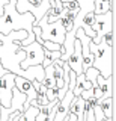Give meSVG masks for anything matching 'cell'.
Returning a JSON list of instances; mask_svg holds the SVG:
<instances>
[{"mask_svg":"<svg viewBox=\"0 0 116 121\" xmlns=\"http://www.w3.org/2000/svg\"><path fill=\"white\" fill-rule=\"evenodd\" d=\"M3 15H0V29L3 27V26H8L9 27L6 30V35L11 32V30H20L23 29L27 32V38H26L24 41H20V47H24V45L30 44L35 41V35H33L32 32V27L33 26H36V20L35 17L30 14V12H24L21 15L20 12H17L15 9V0H9L8 3H6L5 6H3Z\"/></svg>","mask_w":116,"mask_h":121,"instance_id":"cell-1","label":"cell"},{"mask_svg":"<svg viewBox=\"0 0 116 121\" xmlns=\"http://www.w3.org/2000/svg\"><path fill=\"white\" fill-rule=\"evenodd\" d=\"M113 48L115 45H108L104 38H101L98 44H93L91 41L89 52L93 55L92 67L98 70L103 77H110L113 74Z\"/></svg>","mask_w":116,"mask_h":121,"instance_id":"cell-2","label":"cell"},{"mask_svg":"<svg viewBox=\"0 0 116 121\" xmlns=\"http://www.w3.org/2000/svg\"><path fill=\"white\" fill-rule=\"evenodd\" d=\"M36 26L41 27V38H42V39L53 41V43H57V44H63L66 30L63 29V26L59 21L47 23V15L44 14L42 18L36 23Z\"/></svg>","mask_w":116,"mask_h":121,"instance_id":"cell-3","label":"cell"},{"mask_svg":"<svg viewBox=\"0 0 116 121\" xmlns=\"http://www.w3.org/2000/svg\"><path fill=\"white\" fill-rule=\"evenodd\" d=\"M92 30L96 35L93 44H98L101 41V38L106 35V33L113 32V11H108L106 14H95Z\"/></svg>","mask_w":116,"mask_h":121,"instance_id":"cell-4","label":"cell"},{"mask_svg":"<svg viewBox=\"0 0 116 121\" xmlns=\"http://www.w3.org/2000/svg\"><path fill=\"white\" fill-rule=\"evenodd\" d=\"M24 52H26V58L20 62V68L26 70L27 67L32 65H41L44 60V47L41 44H38L36 41L24 45Z\"/></svg>","mask_w":116,"mask_h":121,"instance_id":"cell-5","label":"cell"},{"mask_svg":"<svg viewBox=\"0 0 116 121\" xmlns=\"http://www.w3.org/2000/svg\"><path fill=\"white\" fill-rule=\"evenodd\" d=\"M15 74L8 71L6 74L0 76V104L3 108H11V98H12V88Z\"/></svg>","mask_w":116,"mask_h":121,"instance_id":"cell-6","label":"cell"},{"mask_svg":"<svg viewBox=\"0 0 116 121\" xmlns=\"http://www.w3.org/2000/svg\"><path fill=\"white\" fill-rule=\"evenodd\" d=\"M14 86H15L20 92H23L26 95V101L23 104V108L26 111V109L30 106V101L36 97L38 92L35 91V88H33L32 80H29V79H26V77H21V76H15V79H14Z\"/></svg>","mask_w":116,"mask_h":121,"instance_id":"cell-7","label":"cell"},{"mask_svg":"<svg viewBox=\"0 0 116 121\" xmlns=\"http://www.w3.org/2000/svg\"><path fill=\"white\" fill-rule=\"evenodd\" d=\"M66 64L77 76L83 73V68H81V44H80V39H77V38L74 41V50L68 58V60H66Z\"/></svg>","mask_w":116,"mask_h":121,"instance_id":"cell-8","label":"cell"},{"mask_svg":"<svg viewBox=\"0 0 116 121\" xmlns=\"http://www.w3.org/2000/svg\"><path fill=\"white\" fill-rule=\"evenodd\" d=\"M74 98V94L72 91H66L65 95H63L60 100L57 101V104H56V115H54V120L53 121H63L65 120V117L68 115L69 112V104H71V100Z\"/></svg>","mask_w":116,"mask_h":121,"instance_id":"cell-9","label":"cell"},{"mask_svg":"<svg viewBox=\"0 0 116 121\" xmlns=\"http://www.w3.org/2000/svg\"><path fill=\"white\" fill-rule=\"evenodd\" d=\"M96 85L103 92V97H115V91H113V74L110 77H103L101 74H98L96 77Z\"/></svg>","mask_w":116,"mask_h":121,"instance_id":"cell-10","label":"cell"},{"mask_svg":"<svg viewBox=\"0 0 116 121\" xmlns=\"http://www.w3.org/2000/svg\"><path fill=\"white\" fill-rule=\"evenodd\" d=\"M96 106L101 109L106 118H113V108H115V97H103L96 100Z\"/></svg>","mask_w":116,"mask_h":121,"instance_id":"cell-11","label":"cell"},{"mask_svg":"<svg viewBox=\"0 0 116 121\" xmlns=\"http://www.w3.org/2000/svg\"><path fill=\"white\" fill-rule=\"evenodd\" d=\"M69 112L76 113L77 121H84V98L74 97L69 104Z\"/></svg>","mask_w":116,"mask_h":121,"instance_id":"cell-12","label":"cell"},{"mask_svg":"<svg viewBox=\"0 0 116 121\" xmlns=\"http://www.w3.org/2000/svg\"><path fill=\"white\" fill-rule=\"evenodd\" d=\"M113 0H93V14H106L112 11Z\"/></svg>","mask_w":116,"mask_h":121,"instance_id":"cell-13","label":"cell"},{"mask_svg":"<svg viewBox=\"0 0 116 121\" xmlns=\"http://www.w3.org/2000/svg\"><path fill=\"white\" fill-rule=\"evenodd\" d=\"M60 56H62V50H54V52H51V50L44 48V60H42V64H41V65L45 68V67H48V65H51L54 60L60 59Z\"/></svg>","mask_w":116,"mask_h":121,"instance_id":"cell-14","label":"cell"},{"mask_svg":"<svg viewBox=\"0 0 116 121\" xmlns=\"http://www.w3.org/2000/svg\"><path fill=\"white\" fill-rule=\"evenodd\" d=\"M50 101H48V98L45 97V94H36V97L33 98L30 101V106H35V108H42V106H47Z\"/></svg>","mask_w":116,"mask_h":121,"instance_id":"cell-15","label":"cell"},{"mask_svg":"<svg viewBox=\"0 0 116 121\" xmlns=\"http://www.w3.org/2000/svg\"><path fill=\"white\" fill-rule=\"evenodd\" d=\"M38 112H39V108H35V106H29V108L24 111L26 121H35L36 115H38Z\"/></svg>","mask_w":116,"mask_h":121,"instance_id":"cell-16","label":"cell"},{"mask_svg":"<svg viewBox=\"0 0 116 121\" xmlns=\"http://www.w3.org/2000/svg\"><path fill=\"white\" fill-rule=\"evenodd\" d=\"M57 21L63 26V29H65L66 32H71V30H72L74 20H69V18H66V17H59V20H57Z\"/></svg>","mask_w":116,"mask_h":121,"instance_id":"cell-17","label":"cell"},{"mask_svg":"<svg viewBox=\"0 0 116 121\" xmlns=\"http://www.w3.org/2000/svg\"><path fill=\"white\" fill-rule=\"evenodd\" d=\"M63 8H66V9L69 11H80V6H78V2L77 0H69V2L66 3H62Z\"/></svg>","mask_w":116,"mask_h":121,"instance_id":"cell-18","label":"cell"},{"mask_svg":"<svg viewBox=\"0 0 116 121\" xmlns=\"http://www.w3.org/2000/svg\"><path fill=\"white\" fill-rule=\"evenodd\" d=\"M32 85H33V88H35V91L38 92L39 88H41V82H38V80H32Z\"/></svg>","mask_w":116,"mask_h":121,"instance_id":"cell-19","label":"cell"},{"mask_svg":"<svg viewBox=\"0 0 116 121\" xmlns=\"http://www.w3.org/2000/svg\"><path fill=\"white\" fill-rule=\"evenodd\" d=\"M91 88H93L92 83L89 82V80H84V82H83V89H91Z\"/></svg>","mask_w":116,"mask_h":121,"instance_id":"cell-20","label":"cell"},{"mask_svg":"<svg viewBox=\"0 0 116 121\" xmlns=\"http://www.w3.org/2000/svg\"><path fill=\"white\" fill-rule=\"evenodd\" d=\"M6 73H8V70H6V68H3L2 62H0V76H3V74H6Z\"/></svg>","mask_w":116,"mask_h":121,"instance_id":"cell-21","label":"cell"},{"mask_svg":"<svg viewBox=\"0 0 116 121\" xmlns=\"http://www.w3.org/2000/svg\"><path fill=\"white\" fill-rule=\"evenodd\" d=\"M101 121H113V118H106V117H104V118L101 120Z\"/></svg>","mask_w":116,"mask_h":121,"instance_id":"cell-22","label":"cell"},{"mask_svg":"<svg viewBox=\"0 0 116 121\" xmlns=\"http://www.w3.org/2000/svg\"><path fill=\"white\" fill-rule=\"evenodd\" d=\"M0 45H2V41H0Z\"/></svg>","mask_w":116,"mask_h":121,"instance_id":"cell-23","label":"cell"},{"mask_svg":"<svg viewBox=\"0 0 116 121\" xmlns=\"http://www.w3.org/2000/svg\"><path fill=\"white\" fill-rule=\"evenodd\" d=\"M0 106H2V104H0Z\"/></svg>","mask_w":116,"mask_h":121,"instance_id":"cell-24","label":"cell"},{"mask_svg":"<svg viewBox=\"0 0 116 121\" xmlns=\"http://www.w3.org/2000/svg\"><path fill=\"white\" fill-rule=\"evenodd\" d=\"M63 121H65V120H63Z\"/></svg>","mask_w":116,"mask_h":121,"instance_id":"cell-25","label":"cell"}]
</instances>
